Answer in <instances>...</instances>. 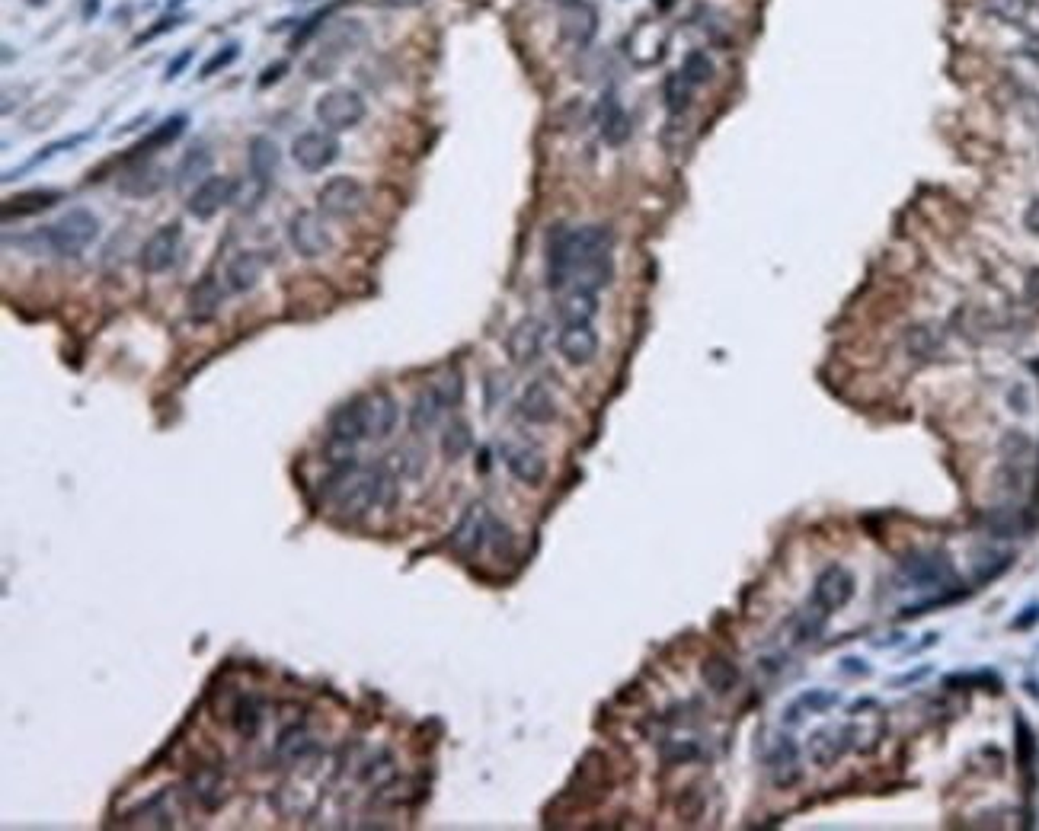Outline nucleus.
I'll return each instance as SVG.
<instances>
[{"instance_id": "7ed1b4c3", "label": "nucleus", "mask_w": 1039, "mask_h": 831, "mask_svg": "<svg viewBox=\"0 0 1039 831\" xmlns=\"http://www.w3.org/2000/svg\"><path fill=\"white\" fill-rule=\"evenodd\" d=\"M96 237H100V221H96V214L87 212V208H71V212L61 214L55 224L39 227L36 231L39 247L55 256H65V259L81 256Z\"/></svg>"}, {"instance_id": "f3484780", "label": "nucleus", "mask_w": 1039, "mask_h": 831, "mask_svg": "<svg viewBox=\"0 0 1039 831\" xmlns=\"http://www.w3.org/2000/svg\"><path fill=\"white\" fill-rule=\"evenodd\" d=\"M362 400V419H365V438H388L397 425V403L390 394L378 390V394L359 397Z\"/></svg>"}, {"instance_id": "6ab92c4d", "label": "nucleus", "mask_w": 1039, "mask_h": 831, "mask_svg": "<svg viewBox=\"0 0 1039 831\" xmlns=\"http://www.w3.org/2000/svg\"><path fill=\"white\" fill-rule=\"evenodd\" d=\"M768 767H771V781L777 783V787H793V783H799V777H803V771H799V751L797 745H793V739H774V745H771L768 751Z\"/></svg>"}, {"instance_id": "2f4dec72", "label": "nucleus", "mask_w": 1039, "mask_h": 831, "mask_svg": "<svg viewBox=\"0 0 1039 831\" xmlns=\"http://www.w3.org/2000/svg\"><path fill=\"white\" fill-rule=\"evenodd\" d=\"M314 739L308 736V730H285L282 736H278V745H275V755L282 761H288V765H298V761H304L308 755H314Z\"/></svg>"}, {"instance_id": "864d4df0", "label": "nucleus", "mask_w": 1039, "mask_h": 831, "mask_svg": "<svg viewBox=\"0 0 1039 831\" xmlns=\"http://www.w3.org/2000/svg\"><path fill=\"white\" fill-rule=\"evenodd\" d=\"M183 4H186V0H170V10H179Z\"/></svg>"}, {"instance_id": "2eb2a0df", "label": "nucleus", "mask_w": 1039, "mask_h": 831, "mask_svg": "<svg viewBox=\"0 0 1039 831\" xmlns=\"http://www.w3.org/2000/svg\"><path fill=\"white\" fill-rule=\"evenodd\" d=\"M544 346V323L537 317H525L521 323H515L509 339H505V349H509V358L515 365H528L541 355Z\"/></svg>"}, {"instance_id": "1a4fd4ad", "label": "nucleus", "mask_w": 1039, "mask_h": 831, "mask_svg": "<svg viewBox=\"0 0 1039 831\" xmlns=\"http://www.w3.org/2000/svg\"><path fill=\"white\" fill-rule=\"evenodd\" d=\"M237 196V183L231 176H208L196 189L189 192V202H186V212L196 221H212L221 208L234 202Z\"/></svg>"}, {"instance_id": "b1692460", "label": "nucleus", "mask_w": 1039, "mask_h": 831, "mask_svg": "<svg viewBox=\"0 0 1039 831\" xmlns=\"http://www.w3.org/2000/svg\"><path fill=\"white\" fill-rule=\"evenodd\" d=\"M519 413L521 419H528V423L535 425H550L556 419V400L554 394L547 390V384H541V381H535V384L525 387V394H521L519 400Z\"/></svg>"}, {"instance_id": "ddd939ff", "label": "nucleus", "mask_w": 1039, "mask_h": 831, "mask_svg": "<svg viewBox=\"0 0 1039 831\" xmlns=\"http://www.w3.org/2000/svg\"><path fill=\"white\" fill-rule=\"evenodd\" d=\"M598 333L592 323H563L560 336H556V349L570 365H589L598 355Z\"/></svg>"}, {"instance_id": "473e14b6", "label": "nucleus", "mask_w": 1039, "mask_h": 831, "mask_svg": "<svg viewBox=\"0 0 1039 831\" xmlns=\"http://www.w3.org/2000/svg\"><path fill=\"white\" fill-rule=\"evenodd\" d=\"M186 125H189V118L183 116V112H176V116H170L167 122H161L154 128V132L147 135L144 141H141L138 147H135V151H128L132 153V157H141V153L144 151H157V147H167V144H173L176 138H179V135H183V128Z\"/></svg>"}, {"instance_id": "5fc2aeb1", "label": "nucleus", "mask_w": 1039, "mask_h": 831, "mask_svg": "<svg viewBox=\"0 0 1039 831\" xmlns=\"http://www.w3.org/2000/svg\"><path fill=\"white\" fill-rule=\"evenodd\" d=\"M1033 4H1039V0H1033Z\"/></svg>"}, {"instance_id": "9d476101", "label": "nucleus", "mask_w": 1039, "mask_h": 831, "mask_svg": "<svg viewBox=\"0 0 1039 831\" xmlns=\"http://www.w3.org/2000/svg\"><path fill=\"white\" fill-rule=\"evenodd\" d=\"M288 241H292V247L298 249L304 259H317V256H323L333 247L327 224H323L317 212L292 214V221H288Z\"/></svg>"}, {"instance_id": "c03bdc74", "label": "nucleus", "mask_w": 1039, "mask_h": 831, "mask_svg": "<svg viewBox=\"0 0 1039 831\" xmlns=\"http://www.w3.org/2000/svg\"><path fill=\"white\" fill-rule=\"evenodd\" d=\"M237 55H240V45L237 42H231V45H224V48H218L212 55V58L205 61V65L198 67V81H208V77H214V74L218 71H224V67H231L237 61Z\"/></svg>"}, {"instance_id": "58836bf2", "label": "nucleus", "mask_w": 1039, "mask_h": 831, "mask_svg": "<svg viewBox=\"0 0 1039 831\" xmlns=\"http://www.w3.org/2000/svg\"><path fill=\"white\" fill-rule=\"evenodd\" d=\"M825 624H828V614H822L819 608H813V605H806L803 611L793 617V624H790V627H793V643H799V646H803V643L819 640L822 630H825Z\"/></svg>"}, {"instance_id": "c85d7f7f", "label": "nucleus", "mask_w": 1039, "mask_h": 831, "mask_svg": "<svg viewBox=\"0 0 1039 831\" xmlns=\"http://www.w3.org/2000/svg\"><path fill=\"white\" fill-rule=\"evenodd\" d=\"M192 796H196V802L202 806V809H218L221 802H224V781H221V771L218 767H198L196 774H192Z\"/></svg>"}, {"instance_id": "a19ab883", "label": "nucleus", "mask_w": 1039, "mask_h": 831, "mask_svg": "<svg viewBox=\"0 0 1039 831\" xmlns=\"http://www.w3.org/2000/svg\"><path fill=\"white\" fill-rule=\"evenodd\" d=\"M681 74L688 77L691 87H703V83H711L713 77V61L707 51H691L688 58L681 61Z\"/></svg>"}, {"instance_id": "ea45409f", "label": "nucleus", "mask_w": 1039, "mask_h": 831, "mask_svg": "<svg viewBox=\"0 0 1039 831\" xmlns=\"http://www.w3.org/2000/svg\"><path fill=\"white\" fill-rule=\"evenodd\" d=\"M470 445H474L470 425L464 423V419H451V425H448L445 435H441V454H445L448 460H461L464 454L470 451Z\"/></svg>"}, {"instance_id": "7c9ffc66", "label": "nucleus", "mask_w": 1039, "mask_h": 831, "mask_svg": "<svg viewBox=\"0 0 1039 831\" xmlns=\"http://www.w3.org/2000/svg\"><path fill=\"white\" fill-rule=\"evenodd\" d=\"M902 573L912 585H937L944 576H950V566L940 556H912L902 563Z\"/></svg>"}, {"instance_id": "72a5a7b5", "label": "nucleus", "mask_w": 1039, "mask_h": 831, "mask_svg": "<svg viewBox=\"0 0 1039 831\" xmlns=\"http://www.w3.org/2000/svg\"><path fill=\"white\" fill-rule=\"evenodd\" d=\"M170 802H173V790H161V793H154L147 802H141L128 818L141 816V825L167 828V825H173V809H170Z\"/></svg>"}, {"instance_id": "9b49d317", "label": "nucleus", "mask_w": 1039, "mask_h": 831, "mask_svg": "<svg viewBox=\"0 0 1039 831\" xmlns=\"http://www.w3.org/2000/svg\"><path fill=\"white\" fill-rule=\"evenodd\" d=\"M857 739V726H825L809 736V758L819 767H832L851 751V742Z\"/></svg>"}, {"instance_id": "09e8293b", "label": "nucleus", "mask_w": 1039, "mask_h": 831, "mask_svg": "<svg viewBox=\"0 0 1039 831\" xmlns=\"http://www.w3.org/2000/svg\"><path fill=\"white\" fill-rule=\"evenodd\" d=\"M189 58H192V51H189V48H186V51H183V55H179V58H176V61H173V65H170V67H167V81H173L176 74H179V71H183V67H186V65H189Z\"/></svg>"}, {"instance_id": "5701e85b", "label": "nucleus", "mask_w": 1039, "mask_h": 831, "mask_svg": "<svg viewBox=\"0 0 1039 831\" xmlns=\"http://www.w3.org/2000/svg\"><path fill=\"white\" fill-rule=\"evenodd\" d=\"M263 256L253 253V249H243V253H237L231 263H227V272H224V282L231 292L243 294V292H253L257 288V282L263 278Z\"/></svg>"}, {"instance_id": "f03ea898", "label": "nucleus", "mask_w": 1039, "mask_h": 831, "mask_svg": "<svg viewBox=\"0 0 1039 831\" xmlns=\"http://www.w3.org/2000/svg\"><path fill=\"white\" fill-rule=\"evenodd\" d=\"M390 477L384 467H362L355 460H339L333 477L327 480V493L345 518H362L384 503Z\"/></svg>"}, {"instance_id": "e433bc0d", "label": "nucleus", "mask_w": 1039, "mask_h": 831, "mask_svg": "<svg viewBox=\"0 0 1039 831\" xmlns=\"http://www.w3.org/2000/svg\"><path fill=\"white\" fill-rule=\"evenodd\" d=\"M208 170H212V153H208L205 147H192L183 157V163L176 167V186H186V183L198 186L202 179H208Z\"/></svg>"}, {"instance_id": "f257e3e1", "label": "nucleus", "mask_w": 1039, "mask_h": 831, "mask_svg": "<svg viewBox=\"0 0 1039 831\" xmlns=\"http://www.w3.org/2000/svg\"><path fill=\"white\" fill-rule=\"evenodd\" d=\"M611 247H615V233L601 224H586V227L554 224L547 233V243H544L547 284L554 292H566L576 269H582V266L592 263V259H601V256H611Z\"/></svg>"}, {"instance_id": "cd10ccee", "label": "nucleus", "mask_w": 1039, "mask_h": 831, "mask_svg": "<svg viewBox=\"0 0 1039 831\" xmlns=\"http://www.w3.org/2000/svg\"><path fill=\"white\" fill-rule=\"evenodd\" d=\"M445 400L439 397V390H435L432 384L425 387V390H419L416 400H413L410 407V429L413 432H429L435 429V423L441 419V413H445Z\"/></svg>"}, {"instance_id": "a211bd4d", "label": "nucleus", "mask_w": 1039, "mask_h": 831, "mask_svg": "<svg viewBox=\"0 0 1039 831\" xmlns=\"http://www.w3.org/2000/svg\"><path fill=\"white\" fill-rule=\"evenodd\" d=\"M61 198H65V192L61 189H26V192H16V196L4 198L0 214H4V221L30 218V214H39V212H45V208H52V205H58Z\"/></svg>"}, {"instance_id": "20e7f679", "label": "nucleus", "mask_w": 1039, "mask_h": 831, "mask_svg": "<svg viewBox=\"0 0 1039 831\" xmlns=\"http://www.w3.org/2000/svg\"><path fill=\"white\" fill-rule=\"evenodd\" d=\"M314 112L327 132H349V128H355V125L365 118V100H362V93H355V90L336 87V90H327V93L317 100Z\"/></svg>"}, {"instance_id": "603ef678", "label": "nucleus", "mask_w": 1039, "mask_h": 831, "mask_svg": "<svg viewBox=\"0 0 1039 831\" xmlns=\"http://www.w3.org/2000/svg\"><path fill=\"white\" fill-rule=\"evenodd\" d=\"M550 4H560V7H570V4H579V0H550Z\"/></svg>"}, {"instance_id": "bb28decb", "label": "nucleus", "mask_w": 1039, "mask_h": 831, "mask_svg": "<svg viewBox=\"0 0 1039 831\" xmlns=\"http://www.w3.org/2000/svg\"><path fill=\"white\" fill-rule=\"evenodd\" d=\"M627 55L633 61H637V65H656L659 58H662V55H666V36H662V32L656 30V26H637V30H633V36L627 39Z\"/></svg>"}, {"instance_id": "49530a36", "label": "nucleus", "mask_w": 1039, "mask_h": 831, "mask_svg": "<svg viewBox=\"0 0 1039 831\" xmlns=\"http://www.w3.org/2000/svg\"><path fill=\"white\" fill-rule=\"evenodd\" d=\"M176 22H179V16H163V20H157V22H154V30L141 32V36L135 39V45H141V42H151V39L163 36V32H167V30H176Z\"/></svg>"}, {"instance_id": "4c0bfd02", "label": "nucleus", "mask_w": 1039, "mask_h": 831, "mask_svg": "<svg viewBox=\"0 0 1039 831\" xmlns=\"http://www.w3.org/2000/svg\"><path fill=\"white\" fill-rule=\"evenodd\" d=\"M234 730L240 732L243 739H257L259 730H263V707H259L257 697H240L234 707Z\"/></svg>"}, {"instance_id": "79ce46f5", "label": "nucleus", "mask_w": 1039, "mask_h": 831, "mask_svg": "<svg viewBox=\"0 0 1039 831\" xmlns=\"http://www.w3.org/2000/svg\"><path fill=\"white\" fill-rule=\"evenodd\" d=\"M432 387L439 390V397L445 400V407H458L464 400V378L458 368H445L439 378L432 381Z\"/></svg>"}, {"instance_id": "aec40b11", "label": "nucleus", "mask_w": 1039, "mask_h": 831, "mask_svg": "<svg viewBox=\"0 0 1039 831\" xmlns=\"http://www.w3.org/2000/svg\"><path fill=\"white\" fill-rule=\"evenodd\" d=\"M247 167H249V176L259 183V189H269L272 186V176H275L278 170V147L272 138H266V135H257V138H249L247 144Z\"/></svg>"}, {"instance_id": "0eeeda50", "label": "nucleus", "mask_w": 1039, "mask_h": 831, "mask_svg": "<svg viewBox=\"0 0 1039 831\" xmlns=\"http://www.w3.org/2000/svg\"><path fill=\"white\" fill-rule=\"evenodd\" d=\"M179 247H183V227L176 224V221L173 224L157 227V231L144 241V247H141V256H138L141 269H144L147 276H161V272H167L170 266L176 263Z\"/></svg>"}, {"instance_id": "393cba45", "label": "nucleus", "mask_w": 1039, "mask_h": 831, "mask_svg": "<svg viewBox=\"0 0 1039 831\" xmlns=\"http://www.w3.org/2000/svg\"><path fill=\"white\" fill-rule=\"evenodd\" d=\"M186 307H189V317L196 323H208L214 314H218L221 307V282L214 276H205L198 278L196 288L189 292V301H186Z\"/></svg>"}, {"instance_id": "423d86ee", "label": "nucleus", "mask_w": 1039, "mask_h": 831, "mask_svg": "<svg viewBox=\"0 0 1039 831\" xmlns=\"http://www.w3.org/2000/svg\"><path fill=\"white\" fill-rule=\"evenodd\" d=\"M292 157L301 170L308 173H323L327 167H333L339 157V141L333 132H301L298 138L292 141Z\"/></svg>"}, {"instance_id": "8fccbe9b", "label": "nucleus", "mask_w": 1039, "mask_h": 831, "mask_svg": "<svg viewBox=\"0 0 1039 831\" xmlns=\"http://www.w3.org/2000/svg\"><path fill=\"white\" fill-rule=\"evenodd\" d=\"M842 671H844V675H867V671H870V669H867V665L860 662V659H844V662H842Z\"/></svg>"}, {"instance_id": "4be33fe9", "label": "nucleus", "mask_w": 1039, "mask_h": 831, "mask_svg": "<svg viewBox=\"0 0 1039 831\" xmlns=\"http://www.w3.org/2000/svg\"><path fill=\"white\" fill-rule=\"evenodd\" d=\"M598 128H601V138L607 141L611 147H621L624 141L630 138V116L624 112L621 100H617L615 93H605L598 102Z\"/></svg>"}, {"instance_id": "a878e982", "label": "nucleus", "mask_w": 1039, "mask_h": 831, "mask_svg": "<svg viewBox=\"0 0 1039 831\" xmlns=\"http://www.w3.org/2000/svg\"><path fill=\"white\" fill-rule=\"evenodd\" d=\"M598 314V294L582 292V288H570L563 292L560 304H556V317L560 323H592Z\"/></svg>"}, {"instance_id": "c756f323", "label": "nucleus", "mask_w": 1039, "mask_h": 831, "mask_svg": "<svg viewBox=\"0 0 1039 831\" xmlns=\"http://www.w3.org/2000/svg\"><path fill=\"white\" fill-rule=\"evenodd\" d=\"M701 678L713 694H729L732 687L739 685V669L723 656H707L701 665Z\"/></svg>"}, {"instance_id": "6e6552de", "label": "nucleus", "mask_w": 1039, "mask_h": 831, "mask_svg": "<svg viewBox=\"0 0 1039 831\" xmlns=\"http://www.w3.org/2000/svg\"><path fill=\"white\" fill-rule=\"evenodd\" d=\"M851 599H854V576H851L844 566L832 563V566L822 569L819 579H816L809 605L819 608L822 614H828V617H832V614L838 611V608L848 605Z\"/></svg>"}, {"instance_id": "de8ad7c7", "label": "nucleus", "mask_w": 1039, "mask_h": 831, "mask_svg": "<svg viewBox=\"0 0 1039 831\" xmlns=\"http://www.w3.org/2000/svg\"><path fill=\"white\" fill-rule=\"evenodd\" d=\"M285 71H288L285 61H275V65L266 67V71H263V77H259V87L266 90V87H269V83H278V81H282V74H285Z\"/></svg>"}, {"instance_id": "3c124183", "label": "nucleus", "mask_w": 1039, "mask_h": 831, "mask_svg": "<svg viewBox=\"0 0 1039 831\" xmlns=\"http://www.w3.org/2000/svg\"><path fill=\"white\" fill-rule=\"evenodd\" d=\"M1026 224H1030V231H1036V233H1039V202L1033 205L1030 212H1026Z\"/></svg>"}, {"instance_id": "39448f33", "label": "nucleus", "mask_w": 1039, "mask_h": 831, "mask_svg": "<svg viewBox=\"0 0 1039 831\" xmlns=\"http://www.w3.org/2000/svg\"><path fill=\"white\" fill-rule=\"evenodd\" d=\"M317 205L329 218H355L365 208V186L355 176H333L317 192Z\"/></svg>"}, {"instance_id": "dca6fc26", "label": "nucleus", "mask_w": 1039, "mask_h": 831, "mask_svg": "<svg viewBox=\"0 0 1039 831\" xmlns=\"http://www.w3.org/2000/svg\"><path fill=\"white\" fill-rule=\"evenodd\" d=\"M598 32V13H595L592 4L579 0V4H570L563 7V16H560V36L572 45H589Z\"/></svg>"}, {"instance_id": "c9c22d12", "label": "nucleus", "mask_w": 1039, "mask_h": 831, "mask_svg": "<svg viewBox=\"0 0 1039 831\" xmlns=\"http://www.w3.org/2000/svg\"><path fill=\"white\" fill-rule=\"evenodd\" d=\"M838 700L842 697H838L834 691H806L793 707L783 710V722H787V726H790V722H799L803 720V716H799L803 710H809V713H825V710H832Z\"/></svg>"}, {"instance_id": "412c9836", "label": "nucleus", "mask_w": 1039, "mask_h": 831, "mask_svg": "<svg viewBox=\"0 0 1039 831\" xmlns=\"http://www.w3.org/2000/svg\"><path fill=\"white\" fill-rule=\"evenodd\" d=\"M163 176L167 173H163L157 163L141 161V163H132V167L118 176V189L132 198H151L154 192L163 189Z\"/></svg>"}, {"instance_id": "4468645a", "label": "nucleus", "mask_w": 1039, "mask_h": 831, "mask_svg": "<svg viewBox=\"0 0 1039 831\" xmlns=\"http://www.w3.org/2000/svg\"><path fill=\"white\" fill-rule=\"evenodd\" d=\"M502 460L505 467H509V474L519 483H525V486H541L544 477H547V460H544V454H537L535 448L528 445H509V442H505Z\"/></svg>"}, {"instance_id": "f704fd0d", "label": "nucleus", "mask_w": 1039, "mask_h": 831, "mask_svg": "<svg viewBox=\"0 0 1039 831\" xmlns=\"http://www.w3.org/2000/svg\"><path fill=\"white\" fill-rule=\"evenodd\" d=\"M694 90L697 87H691L688 77H685L681 71L668 74L666 83H662V100H666V109L672 112V116H681V112L691 106V100H694Z\"/></svg>"}, {"instance_id": "a18cd8bd", "label": "nucleus", "mask_w": 1039, "mask_h": 831, "mask_svg": "<svg viewBox=\"0 0 1039 831\" xmlns=\"http://www.w3.org/2000/svg\"><path fill=\"white\" fill-rule=\"evenodd\" d=\"M512 531H509V525H502L499 518H490V534H486V547L493 550L496 556H509L512 554Z\"/></svg>"}, {"instance_id": "37998d69", "label": "nucleus", "mask_w": 1039, "mask_h": 831, "mask_svg": "<svg viewBox=\"0 0 1039 831\" xmlns=\"http://www.w3.org/2000/svg\"><path fill=\"white\" fill-rule=\"evenodd\" d=\"M365 783H371V787H384V783H390L397 777V767H394V758H390L388 751H381L374 761H368L365 767Z\"/></svg>"}, {"instance_id": "f8f14e48", "label": "nucleus", "mask_w": 1039, "mask_h": 831, "mask_svg": "<svg viewBox=\"0 0 1039 831\" xmlns=\"http://www.w3.org/2000/svg\"><path fill=\"white\" fill-rule=\"evenodd\" d=\"M490 509H486L484 503H474L467 505V512H464V518L458 521V528H454L451 534V547L458 550L461 556H470L476 554L480 547H486V534H490Z\"/></svg>"}]
</instances>
